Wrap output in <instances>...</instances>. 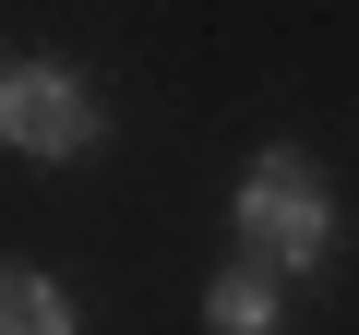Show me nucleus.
<instances>
[{
    "label": "nucleus",
    "instance_id": "nucleus-1",
    "mask_svg": "<svg viewBox=\"0 0 359 335\" xmlns=\"http://www.w3.org/2000/svg\"><path fill=\"white\" fill-rule=\"evenodd\" d=\"M323 240H335V192H323V168L287 156V144H264V156L240 168V252L276 264V275H311Z\"/></svg>",
    "mask_w": 359,
    "mask_h": 335
},
{
    "label": "nucleus",
    "instance_id": "nucleus-3",
    "mask_svg": "<svg viewBox=\"0 0 359 335\" xmlns=\"http://www.w3.org/2000/svg\"><path fill=\"white\" fill-rule=\"evenodd\" d=\"M276 311H287V299H276V264H252V252L204 287V323H216V335H276Z\"/></svg>",
    "mask_w": 359,
    "mask_h": 335
},
{
    "label": "nucleus",
    "instance_id": "nucleus-2",
    "mask_svg": "<svg viewBox=\"0 0 359 335\" xmlns=\"http://www.w3.org/2000/svg\"><path fill=\"white\" fill-rule=\"evenodd\" d=\"M96 96H84V72H60V60H13L0 72V144L13 156H36V168H72V156H96Z\"/></svg>",
    "mask_w": 359,
    "mask_h": 335
},
{
    "label": "nucleus",
    "instance_id": "nucleus-4",
    "mask_svg": "<svg viewBox=\"0 0 359 335\" xmlns=\"http://www.w3.org/2000/svg\"><path fill=\"white\" fill-rule=\"evenodd\" d=\"M0 335H72V299L36 264H13V275H0Z\"/></svg>",
    "mask_w": 359,
    "mask_h": 335
}]
</instances>
